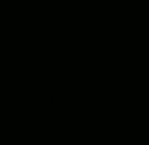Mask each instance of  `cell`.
Instances as JSON below:
<instances>
[]
</instances>
